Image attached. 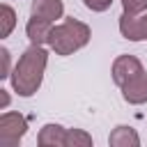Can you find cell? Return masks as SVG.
I'll list each match as a JSON object with an SVG mask.
<instances>
[{"label":"cell","mask_w":147,"mask_h":147,"mask_svg":"<svg viewBox=\"0 0 147 147\" xmlns=\"http://www.w3.org/2000/svg\"><path fill=\"white\" fill-rule=\"evenodd\" d=\"M140 71H142V64H140V60L133 57V55H119V57H115V62H113V80H115L119 87H122L126 80L136 78Z\"/></svg>","instance_id":"4"},{"label":"cell","mask_w":147,"mask_h":147,"mask_svg":"<svg viewBox=\"0 0 147 147\" xmlns=\"http://www.w3.org/2000/svg\"><path fill=\"white\" fill-rule=\"evenodd\" d=\"M16 25V11L9 5L0 7V37H9V32Z\"/></svg>","instance_id":"12"},{"label":"cell","mask_w":147,"mask_h":147,"mask_svg":"<svg viewBox=\"0 0 147 147\" xmlns=\"http://www.w3.org/2000/svg\"><path fill=\"white\" fill-rule=\"evenodd\" d=\"M46 64H48V53L44 46H37L32 44L16 62L14 71H11V87L18 96H32L41 80H44V71H46Z\"/></svg>","instance_id":"1"},{"label":"cell","mask_w":147,"mask_h":147,"mask_svg":"<svg viewBox=\"0 0 147 147\" xmlns=\"http://www.w3.org/2000/svg\"><path fill=\"white\" fill-rule=\"evenodd\" d=\"M32 16H39V18H46V21H55V18H62L64 14V5L62 0H32Z\"/></svg>","instance_id":"7"},{"label":"cell","mask_w":147,"mask_h":147,"mask_svg":"<svg viewBox=\"0 0 147 147\" xmlns=\"http://www.w3.org/2000/svg\"><path fill=\"white\" fill-rule=\"evenodd\" d=\"M9 103V96H7V90H2V108H7Z\"/></svg>","instance_id":"17"},{"label":"cell","mask_w":147,"mask_h":147,"mask_svg":"<svg viewBox=\"0 0 147 147\" xmlns=\"http://www.w3.org/2000/svg\"><path fill=\"white\" fill-rule=\"evenodd\" d=\"M83 2H85V7L92 9V11H106V9L113 5V0H83Z\"/></svg>","instance_id":"14"},{"label":"cell","mask_w":147,"mask_h":147,"mask_svg":"<svg viewBox=\"0 0 147 147\" xmlns=\"http://www.w3.org/2000/svg\"><path fill=\"white\" fill-rule=\"evenodd\" d=\"M28 131V119L21 113L0 115V147H16Z\"/></svg>","instance_id":"3"},{"label":"cell","mask_w":147,"mask_h":147,"mask_svg":"<svg viewBox=\"0 0 147 147\" xmlns=\"http://www.w3.org/2000/svg\"><path fill=\"white\" fill-rule=\"evenodd\" d=\"M140 32H142V39H147V14L140 16Z\"/></svg>","instance_id":"16"},{"label":"cell","mask_w":147,"mask_h":147,"mask_svg":"<svg viewBox=\"0 0 147 147\" xmlns=\"http://www.w3.org/2000/svg\"><path fill=\"white\" fill-rule=\"evenodd\" d=\"M51 30H53V21H46V18H39V16H30V21L25 25V34H28L30 44H37V46L48 44Z\"/></svg>","instance_id":"6"},{"label":"cell","mask_w":147,"mask_h":147,"mask_svg":"<svg viewBox=\"0 0 147 147\" xmlns=\"http://www.w3.org/2000/svg\"><path fill=\"white\" fill-rule=\"evenodd\" d=\"M64 138H67V129L60 124H46L41 126L37 142L41 147H64Z\"/></svg>","instance_id":"8"},{"label":"cell","mask_w":147,"mask_h":147,"mask_svg":"<svg viewBox=\"0 0 147 147\" xmlns=\"http://www.w3.org/2000/svg\"><path fill=\"white\" fill-rule=\"evenodd\" d=\"M122 96H124V101H129L133 106L147 101V71L145 69L136 78H131V80H126L122 85Z\"/></svg>","instance_id":"5"},{"label":"cell","mask_w":147,"mask_h":147,"mask_svg":"<svg viewBox=\"0 0 147 147\" xmlns=\"http://www.w3.org/2000/svg\"><path fill=\"white\" fill-rule=\"evenodd\" d=\"M92 145V136L80 131V129H67V138H64V147H90Z\"/></svg>","instance_id":"11"},{"label":"cell","mask_w":147,"mask_h":147,"mask_svg":"<svg viewBox=\"0 0 147 147\" xmlns=\"http://www.w3.org/2000/svg\"><path fill=\"white\" fill-rule=\"evenodd\" d=\"M119 32L124 39L129 41H142V32H140V16L138 14H129L124 11L119 16Z\"/></svg>","instance_id":"10"},{"label":"cell","mask_w":147,"mask_h":147,"mask_svg":"<svg viewBox=\"0 0 147 147\" xmlns=\"http://www.w3.org/2000/svg\"><path fill=\"white\" fill-rule=\"evenodd\" d=\"M122 7L129 14H140L147 9V0H122Z\"/></svg>","instance_id":"13"},{"label":"cell","mask_w":147,"mask_h":147,"mask_svg":"<svg viewBox=\"0 0 147 147\" xmlns=\"http://www.w3.org/2000/svg\"><path fill=\"white\" fill-rule=\"evenodd\" d=\"M90 37H92V32L83 21L64 18L60 25H53L48 46H51V51H55V55H71V53L80 51L83 46H87Z\"/></svg>","instance_id":"2"},{"label":"cell","mask_w":147,"mask_h":147,"mask_svg":"<svg viewBox=\"0 0 147 147\" xmlns=\"http://www.w3.org/2000/svg\"><path fill=\"white\" fill-rule=\"evenodd\" d=\"M0 57H2V71H0V78H9L11 71H9V51L7 48H0Z\"/></svg>","instance_id":"15"},{"label":"cell","mask_w":147,"mask_h":147,"mask_svg":"<svg viewBox=\"0 0 147 147\" xmlns=\"http://www.w3.org/2000/svg\"><path fill=\"white\" fill-rule=\"evenodd\" d=\"M108 145L110 147H138L140 138H138L136 129H131V126H115L108 136Z\"/></svg>","instance_id":"9"}]
</instances>
